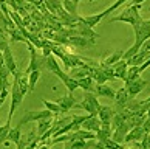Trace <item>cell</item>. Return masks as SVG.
Here are the masks:
<instances>
[{
  "instance_id": "2",
  "label": "cell",
  "mask_w": 150,
  "mask_h": 149,
  "mask_svg": "<svg viewBox=\"0 0 150 149\" xmlns=\"http://www.w3.org/2000/svg\"><path fill=\"white\" fill-rule=\"evenodd\" d=\"M98 96L91 92H84V98H82L81 103H77L74 107L77 109H84L88 115H98V107H99Z\"/></svg>"
},
{
  "instance_id": "27",
  "label": "cell",
  "mask_w": 150,
  "mask_h": 149,
  "mask_svg": "<svg viewBox=\"0 0 150 149\" xmlns=\"http://www.w3.org/2000/svg\"><path fill=\"white\" fill-rule=\"evenodd\" d=\"M105 17L104 13H98V14H93V16H87V17H82V22L87 24L90 28H94L96 25H99V22Z\"/></svg>"
},
{
  "instance_id": "20",
  "label": "cell",
  "mask_w": 150,
  "mask_h": 149,
  "mask_svg": "<svg viewBox=\"0 0 150 149\" xmlns=\"http://www.w3.org/2000/svg\"><path fill=\"white\" fill-rule=\"evenodd\" d=\"M112 134H113L112 123H101V128L96 132V138L98 141H104L107 138H112Z\"/></svg>"
},
{
  "instance_id": "32",
  "label": "cell",
  "mask_w": 150,
  "mask_h": 149,
  "mask_svg": "<svg viewBox=\"0 0 150 149\" xmlns=\"http://www.w3.org/2000/svg\"><path fill=\"white\" fill-rule=\"evenodd\" d=\"M20 126H16V128H11V130H9V134H8V141H11V143H14L16 146H17V143L20 141V138H22V132H20Z\"/></svg>"
},
{
  "instance_id": "43",
  "label": "cell",
  "mask_w": 150,
  "mask_h": 149,
  "mask_svg": "<svg viewBox=\"0 0 150 149\" xmlns=\"http://www.w3.org/2000/svg\"><path fill=\"white\" fill-rule=\"evenodd\" d=\"M142 104H144L146 107H149V104H150V96H149V98H146V99H142Z\"/></svg>"
},
{
  "instance_id": "16",
  "label": "cell",
  "mask_w": 150,
  "mask_h": 149,
  "mask_svg": "<svg viewBox=\"0 0 150 149\" xmlns=\"http://www.w3.org/2000/svg\"><path fill=\"white\" fill-rule=\"evenodd\" d=\"M150 56V51H147V50H139L135 56H132L130 59H127V65H136V67H141V65L146 62V59Z\"/></svg>"
},
{
  "instance_id": "11",
  "label": "cell",
  "mask_w": 150,
  "mask_h": 149,
  "mask_svg": "<svg viewBox=\"0 0 150 149\" xmlns=\"http://www.w3.org/2000/svg\"><path fill=\"white\" fill-rule=\"evenodd\" d=\"M81 128L96 134V132L99 130V128H101V120L98 118V115H88L87 120L81 124Z\"/></svg>"
},
{
  "instance_id": "29",
  "label": "cell",
  "mask_w": 150,
  "mask_h": 149,
  "mask_svg": "<svg viewBox=\"0 0 150 149\" xmlns=\"http://www.w3.org/2000/svg\"><path fill=\"white\" fill-rule=\"evenodd\" d=\"M88 141L85 140H70V141H65V146L64 149H88Z\"/></svg>"
},
{
  "instance_id": "40",
  "label": "cell",
  "mask_w": 150,
  "mask_h": 149,
  "mask_svg": "<svg viewBox=\"0 0 150 149\" xmlns=\"http://www.w3.org/2000/svg\"><path fill=\"white\" fill-rule=\"evenodd\" d=\"M141 50H147V51H150V37L142 43V47H141Z\"/></svg>"
},
{
  "instance_id": "23",
  "label": "cell",
  "mask_w": 150,
  "mask_h": 149,
  "mask_svg": "<svg viewBox=\"0 0 150 149\" xmlns=\"http://www.w3.org/2000/svg\"><path fill=\"white\" fill-rule=\"evenodd\" d=\"M141 73H142V71L139 70V67H136V65H130V67L127 68V75H125L124 82H125V84H129V82H132V81L139 79Z\"/></svg>"
},
{
  "instance_id": "9",
  "label": "cell",
  "mask_w": 150,
  "mask_h": 149,
  "mask_svg": "<svg viewBox=\"0 0 150 149\" xmlns=\"http://www.w3.org/2000/svg\"><path fill=\"white\" fill-rule=\"evenodd\" d=\"M132 126L127 123V121H124L122 124H119L116 129H113V134H112V140H115L116 143H119V145H122L125 140V135L130 132Z\"/></svg>"
},
{
  "instance_id": "18",
  "label": "cell",
  "mask_w": 150,
  "mask_h": 149,
  "mask_svg": "<svg viewBox=\"0 0 150 149\" xmlns=\"http://www.w3.org/2000/svg\"><path fill=\"white\" fill-rule=\"evenodd\" d=\"M112 68H113V73H115V78H116V79H122V81L125 79L127 68H129V65H127V61H124V59L118 61L116 64L112 65Z\"/></svg>"
},
{
  "instance_id": "13",
  "label": "cell",
  "mask_w": 150,
  "mask_h": 149,
  "mask_svg": "<svg viewBox=\"0 0 150 149\" xmlns=\"http://www.w3.org/2000/svg\"><path fill=\"white\" fill-rule=\"evenodd\" d=\"M113 115H115V109L113 107L99 104V107H98V118L101 120V123H112Z\"/></svg>"
},
{
  "instance_id": "37",
  "label": "cell",
  "mask_w": 150,
  "mask_h": 149,
  "mask_svg": "<svg viewBox=\"0 0 150 149\" xmlns=\"http://www.w3.org/2000/svg\"><path fill=\"white\" fill-rule=\"evenodd\" d=\"M8 34H6V31L0 28V51H3L5 48H8L9 47V43H8Z\"/></svg>"
},
{
  "instance_id": "21",
  "label": "cell",
  "mask_w": 150,
  "mask_h": 149,
  "mask_svg": "<svg viewBox=\"0 0 150 149\" xmlns=\"http://www.w3.org/2000/svg\"><path fill=\"white\" fill-rule=\"evenodd\" d=\"M77 86H79V89H82L84 92L94 93V86H96V82H94V79L91 76H85V78L77 79Z\"/></svg>"
},
{
  "instance_id": "22",
  "label": "cell",
  "mask_w": 150,
  "mask_h": 149,
  "mask_svg": "<svg viewBox=\"0 0 150 149\" xmlns=\"http://www.w3.org/2000/svg\"><path fill=\"white\" fill-rule=\"evenodd\" d=\"M45 67H47V70H50V71H51V73H54V75H56L59 70H62V67H60L57 58L54 56V54H50V56L45 58Z\"/></svg>"
},
{
  "instance_id": "36",
  "label": "cell",
  "mask_w": 150,
  "mask_h": 149,
  "mask_svg": "<svg viewBox=\"0 0 150 149\" xmlns=\"http://www.w3.org/2000/svg\"><path fill=\"white\" fill-rule=\"evenodd\" d=\"M99 143H102V146H104V148H107V149H125L122 145L116 143V141H115V140H112V138H107V140L99 141Z\"/></svg>"
},
{
  "instance_id": "34",
  "label": "cell",
  "mask_w": 150,
  "mask_h": 149,
  "mask_svg": "<svg viewBox=\"0 0 150 149\" xmlns=\"http://www.w3.org/2000/svg\"><path fill=\"white\" fill-rule=\"evenodd\" d=\"M39 78H40V70H34V71H31V73L28 75V87H30V92H33V90L36 89V84H37Z\"/></svg>"
},
{
  "instance_id": "6",
  "label": "cell",
  "mask_w": 150,
  "mask_h": 149,
  "mask_svg": "<svg viewBox=\"0 0 150 149\" xmlns=\"http://www.w3.org/2000/svg\"><path fill=\"white\" fill-rule=\"evenodd\" d=\"M76 33L79 36H82V37H85V39H88L91 43H94L96 42V39L99 37V34L96 31H93V28H90V26H88L87 24H84V22H82V17L79 16V19H77V22H76Z\"/></svg>"
},
{
  "instance_id": "45",
  "label": "cell",
  "mask_w": 150,
  "mask_h": 149,
  "mask_svg": "<svg viewBox=\"0 0 150 149\" xmlns=\"http://www.w3.org/2000/svg\"><path fill=\"white\" fill-rule=\"evenodd\" d=\"M37 149H50V146L48 145H42V146H39Z\"/></svg>"
},
{
  "instance_id": "3",
  "label": "cell",
  "mask_w": 150,
  "mask_h": 149,
  "mask_svg": "<svg viewBox=\"0 0 150 149\" xmlns=\"http://www.w3.org/2000/svg\"><path fill=\"white\" fill-rule=\"evenodd\" d=\"M53 117V112H50L48 109L45 110H28L23 117L20 118V121L17 123V126H23L26 123H37V121H40V120H48V118H51Z\"/></svg>"
},
{
  "instance_id": "8",
  "label": "cell",
  "mask_w": 150,
  "mask_h": 149,
  "mask_svg": "<svg viewBox=\"0 0 150 149\" xmlns=\"http://www.w3.org/2000/svg\"><path fill=\"white\" fill-rule=\"evenodd\" d=\"M124 87L127 89V92H129V96L130 98H136L147 87V81L139 78V79H136V81H132V82H129V84H125Z\"/></svg>"
},
{
  "instance_id": "35",
  "label": "cell",
  "mask_w": 150,
  "mask_h": 149,
  "mask_svg": "<svg viewBox=\"0 0 150 149\" xmlns=\"http://www.w3.org/2000/svg\"><path fill=\"white\" fill-rule=\"evenodd\" d=\"M42 103H43V106H45L50 112H53V115H59V113H62V110H60V106L57 103H51V101H48V99H42Z\"/></svg>"
},
{
  "instance_id": "14",
  "label": "cell",
  "mask_w": 150,
  "mask_h": 149,
  "mask_svg": "<svg viewBox=\"0 0 150 149\" xmlns=\"http://www.w3.org/2000/svg\"><path fill=\"white\" fill-rule=\"evenodd\" d=\"M115 90L113 87H110L108 84H96L94 86V95L96 96H104L108 99H115Z\"/></svg>"
},
{
  "instance_id": "49",
  "label": "cell",
  "mask_w": 150,
  "mask_h": 149,
  "mask_svg": "<svg viewBox=\"0 0 150 149\" xmlns=\"http://www.w3.org/2000/svg\"><path fill=\"white\" fill-rule=\"evenodd\" d=\"M74 2H76V0H74ZM76 3H77V2H76Z\"/></svg>"
},
{
  "instance_id": "25",
  "label": "cell",
  "mask_w": 150,
  "mask_h": 149,
  "mask_svg": "<svg viewBox=\"0 0 150 149\" xmlns=\"http://www.w3.org/2000/svg\"><path fill=\"white\" fill-rule=\"evenodd\" d=\"M122 56H124V50H116V51H113L110 56H107V58L102 61V64L107 65V67H112L113 64H116L118 61L122 59Z\"/></svg>"
},
{
  "instance_id": "7",
  "label": "cell",
  "mask_w": 150,
  "mask_h": 149,
  "mask_svg": "<svg viewBox=\"0 0 150 149\" xmlns=\"http://www.w3.org/2000/svg\"><path fill=\"white\" fill-rule=\"evenodd\" d=\"M129 99H130V96H129V92H127L125 87H121L119 90H116V93H115V107H113L115 113L127 109L125 106H127V103H129Z\"/></svg>"
},
{
  "instance_id": "19",
  "label": "cell",
  "mask_w": 150,
  "mask_h": 149,
  "mask_svg": "<svg viewBox=\"0 0 150 149\" xmlns=\"http://www.w3.org/2000/svg\"><path fill=\"white\" fill-rule=\"evenodd\" d=\"M68 75L74 79H81V78H85V76H90V65L84 64V65H79V67H73V68H70Z\"/></svg>"
},
{
  "instance_id": "41",
  "label": "cell",
  "mask_w": 150,
  "mask_h": 149,
  "mask_svg": "<svg viewBox=\"0 0 150 149\" xmlns=\"http://www.w3.org/2000/svg\"><path fill=\"white\" fill-rule=\"evenodd\" d=\"M149 65H150V56L146 59V62H144V64L141 65V67H139V70H141V71H144V70H146V68L149 67Z\"/></svg>"
},
{
  "instance_id": "30",
  "label": "cell",
  "mask_w": 150,
  "mask_h": 149,
  "mask_svg": "<svg viewBox=\"0 0 150 149\" xmlns=\"http://www.w3.org/2000/svg\"><path fill=\"white\" fill-rule=\"evenodd\" d=\"M53 126V121L51 118H48V120H40V121H37V128H36V132H37V137H42L45 132L50 129Z\"/></svg>"
},
{
  "instance_id": "12",
  "label": "cell",
  "mask_w": 150,
  "mask_h": 149,
  "mask_svg": "<svg viewBox=\"0 0 150 149\" xmlns=\"http://www.w3.org/2000/svg\"><path fill=\"white\" fill-rule=\"evenodd\" d=\"M56 103L60 106V110L62 112H68L70 109H73L76 106V98L73 96V93H67V95H64L62 98H59L56 99Z\"/></svg>"
},
{
  "instance_id": "46",
  "label": "cell",
  "mask_w": 150,
  "mask_h": 149,
  "mask_svg": "<svg viewBox=\"0 0 150 149\" xmlns=\"http://www.w3.org/2000/svg\"><path fill=\"white\" fill-rule=\"evenodd\" d=\"M146 115H147V117H150V106L147 107V113H146Z\"/></svg>"
},
{
  "instance_id": "28",
  "label": "cell",
  "mask_w": 150,
  "mask_h": 149,
  "mask_svg": "<svg viewBox=\"0 0 150 149\" xmlns=\"http://www.w3.org/2000/svg\"><path fill=\"white\" fill-rule=\"evenodd\" d=\"M6 34H8V37L13 42H25V43H28V39L22 34V31L19 28H11V30L6 31Z\"/></svg>"
},
{
  "instance_id": "48",
  "label": "cell",
  "mask_w": 150,
  "mask_h": 149,
  "mask_svg": "<svg viewBox=\"0 0 150 149\" xmlns=\"http://www.w3.org/2000/svg\"><path fill=\"white\" fill-rule=\"evenodd\" d=\"M76 2H77V3H79V2H82V0H76Z\"/></svg>"
},
{
  "instance_id": "47",
  "label": "cell",
  "mask_w": 150,
  "mask_h": 149,
  "mask_svg": "<svg viewBox=\"0 0 150 149\" xmlns=\"http://www.w3.org/2000/svg\"><path fill=\"white\" fill-rule=\"evenodd\" d=\"M88 2H96V0H88Z\"/></svg>"
},
{
  "instance_id": "15",
  "label": "cell",
  "mask_w": 150,
  "mask_h": 149,
  "mask_svg": "<svg viewBox=\"0 0 150 149\" xmlns=\"http://www.w3.org/2000/svg\"><path fill=\"white\" fill-rule=\"evenodd\" d=\"M147 132L146 129L142 128V126H136V128H132L130 132L125 135V140L124 143H132V141H141V138L144 135H146Z\"/></svg>"
},
{
  "instance_id": "39",
  "label": "cell",
  "mask_w": 150,
  "mask_h": 149,
  "mask_svg": "<svg viewBox=\"0 0 150 149\" xmlns=\"http://www.w3.org/2000/svg\"><path fill=\"white\" fill-rule=\"evenodd\" d=\"M9 75H11V71L8 70V67L5 64L0 65V78H5V79H8L9 78Z\"/></svg>"
},
{
  "instance_id": "5",
  "label": "cell",
  "mask_w": 150,
  "mask_h": 149,
  "mask_svg": "<svg viewBox=\"0 0 150 149\" xmlns=\"http://www.w3.org/2000/svg\"><path fill=\"white\" fill-rule=\"evenodd\" d=\"M26 45L30 47V54H31V61H30V65L26 67L25 70V75L28 76L31 71H34V70H40L42 68V65H45V58H39V54H37V50L36 47L33 45V43H26Z\"/></svg>"
},
{
  "instance_id": "24",
  "label": "cell",
  "mask_w": 150,
  "mask_h": 149,
  "mask_svg": "<svg viewBox=\"0 0 150 149\" xmlns=\"http://www.w3.org/2000/svg\"><path fill=\"white\" fill-rule=\"evenodd\" d=\"M68 43H70V45L81 47V48H85V47H88V45H93V43L88 41V39H85V37H82V36H79V34L70 36V37H68Z\"/></svg>"
},
{
  "instance_id": "38",
  "label": "cell",
  "mask_w": 150,
  "mask_h": 149,
  "mask_svg": "<svg viewBox=\"0 0 150 149\" xmlns=\"http://www.w3.org/2000/svg\"><path fill=\"white\" fill-rule=\"evenodd\" d=\"M127 2H130V0H116V2L112 5V6H108V8L105 9V11H102V13H104V16L107 17V16H108L110 13H113L115 9H118V8L121 6V5H124V3H127Z\"/></svg>"
},
{
  "instance_id": "26",
  "label": "cell",
  "mask_w": 150,
  "mask_h": 149,
  "mask_svg": "<svg viewBox=\"0 0 150 149\" xmlns=\"http://www.w3.org/2000/svg\"><path fill=\"white\" fill-rule=\"evenodd\" d=\"M62 6L64 9L68 13L70 16H73L74 19L79 17V14H77V3L74 0H62Z\"/></svg>"
},
{
  "instance_id": "42",
  "label": "cell",
  "mask_w": 150,
  "mask_h": 149,
  "mask_svg": "<svg viewBox=\"0 0 150 149\" xmlns=\"http://www.w3.org/2000/svg\"><path fill=\"white\" fill-rule=\"evenodd\" d=\"M146 0H130V5H142Z\"/></svg>"
},
{
  "instance_id": "1",
  "label": "cell",
  "mask_w": 150,
  "mask_h": 149,
  "mask_svg": "<svg viewBox=\"0 0 150 149\" xmlns=\"http://www.w3.org/2000/svg\"><path fill=\"white\" fill-rule=\"evenodd\" d=\"M139 11H141V5H130L119 16H115V17L110 19V22H125V24H130L132 26H135L136 24H139L142 20Z\"/></svg>"
},
{
  "instance_id": "33",
  "label": "cell",
  "mask_w": 150,
  "mask_h": 149,
  "mask_svg": "<svg viewBox=\"0 0 150 149\" xmlns=\"http://www.w3.org/2000/svg\"><path fill=\"white\" fill-rule=\"evenodd\" d=\"M11 130V121L6 120V123L0 126V145H3L5 141H8V134Z\"/></svg>"
},
{
  "instance_id": "4",
  "label": "cell",
  "mask_w": 150,
  "mask_h": 149,
  "mask_svg": "<svg viewBox=\"0 0 150 149\" xmlns=\"http://www.w3.org/2000/svg\"><path fill=\"white\" fill-rule=\"evenodd\" d=\"M11 87H13V90H11V106H9L8 121H11V118H13V115L16 112V109L20 106L22 101H23V98H25L23 92L20 90V87H19V84H17V81H16V79H14V84Z\"/></svg>"
},
{
  "instance_id": "31",
  "label": "cell",
  "mask_w": 150,
  "mask_h": 149,
  "mask_svg": "<svg viewBox=\"0 0 150 149\" xmlns=\"http://www.w3.org/2000/svg\"><path fill=\"white\" fill-rule=\"evenodd\" d=\"M14 79L17 81V84L20 87V90L23 92V95L30 92V87H28V78H26V75H20V73H16L14 75Z\"/></svg>"
},
{
  "instance_id": "44",
  "label": "cell",
  "mask_w": 150,
  "mask_h": 149,
  "mask_svg": "<svg viewBox=\"0 0 150 149\" xmlns=\"http://www.w3.org/2000/svg\"><path fill=\"white\" fill-rule=\"evenodd\" d=\"M5 64V61H3V51H0V65Z\"/></svg>"
},
{
  "instance_id": "17",
  "label": "cell",
  "mask_w": 150,
  "mask_h": 149,
  "mask_svg": "<svg viewBox=\"0 0 150 149\" xmlns=\"http://www.w3.org/2000/svg\"><path fill=\"white\" fill-rule=\"evenodd\" d=\"M3 61H5V65L8 67V70L11 71V75H16L17 73V65H16V59L13 56V51L11 48H5L3 50Z\"/></svg>"
},
{
  "instance_id": "10",
  "label": "cell",
  "mask_w": 150,
  "mask_h": 149,
  "mask_svg": "<svg viewBox=\"0 0 150 149\" xmlns=\"http://www.w3.org/2000/svg\"><path fill=\"white\" fill-rule=\"evenodd\" d=\"M56 76H57V78L64 82V86L67 87L68 93H73L76 89H79V86H77V79L71 78V76H70L68 73H65L64 70H59L57 73H56Z\"/></svg>"
}]
</instances>
